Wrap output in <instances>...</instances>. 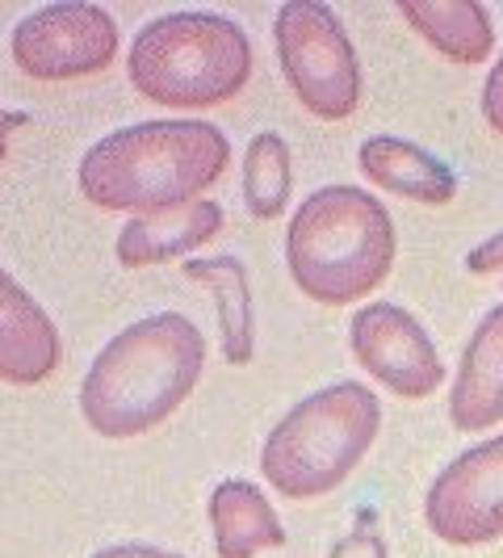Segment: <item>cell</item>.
Returning a JSON list of instances; mask_svg holds the SVG:
<instances>
[{
    "instance_id": "ba28073f",
    "label": "cell",
    "mask_w": 503,
    "mask_h": 558,
    "mask_svg": "<svg viewBox=\"0 0 503 558\" xmlns=\"http://www.w3.org/2000/svg\"><path fill=\"white\" fill-rule=\"evenodd\" d=\"M424 525L445 546H491L503 537V433L466 449L432 478Z\"/></svg>"
},
{
    "instance_id": "277c9868",
    "label": "cell",
    "mask_w": 503,
    "mask_h": 558,
    "mask_svg": "<svg viewBox=\"0 0 503 558\" xmlns=\"http://www.w3.org/2000/svg\"><path fill=\"white\" fill-rule=\"evenodd\" d=\"M126 76L139 97L164 110H210L248 88L252 38L206 9L164 13L135 34Z\"/></svg>"
},
{
    "instance_id": "44dd1931",
    "label": "cell",
    "mask_w": 503,
    "mask_h": 558,
    "mask_svg": "<svg viewBox=\"0 0 503 558\" xmlns=\"http://www.w3.org/2000/svg\"><path fill=\"white\" fill-rule=\"evenodd\" d=\"M93 558H185L172 555V550H160V546H143V542H122V546H106Z\"/></svg>"
},
{
    "instance_id": "7402d4cb",
    "label": "cell",
    "mask_w": 503,
    "mask_h": 558,
    "mask_svg": "<svg viewBox=\"0 0 503 558\" xmlns=\"http://www.w3.org/2000/svg\"><path fill=\"white\" fill-rule=\"evenodd\" d=\"M29 122V113H22V110H4L0 106V160L9 156V140L17 135V126H26Z\"/></svg>"
},
{
    "instance_id": "ac0fdd59",
    "label": "cell",
    "mask_w": 503,
    "mask_h": 558,
    "mask_svg": "<svg viewBox=\"0 0 503 558\" xmlns=\"http://www.w3.org/2000/svg\"><path fill=\"white\" fill-rule=\"evenodd\" d=\"M482 122H487V131H495L503 140V56L491 63V72H487V84H482Z\"/></svg>"
},
{
    "instance_id": "30bf717a",
    "label": "cell",
    "mask_w": 503,
    "mask_h": 558,
    "mask_svg": "<svg viewBox=\"0 0 503 558\" xmlns=\"http://www.w3.org/2000/svg\"><path fill=\"white\" fill-rule=\"evenodd\" d=\"M63 362L56 319L0 265V383L38 387Z\"/></svg>"
},
{
    "instance_id": "7a4b0ae2",
    "label": "cell",
    "mask_w": 503,
    "mask_h": 558,
    "mask_svg": "<svg viewBox=\"0 0 503 558\" xmlns=\"http://www.w3.org/2000/svg\"><path fill=\"white\" fill-rule=\"evenodd\" d=\"M231 140L201 118L135 122L84 151L76 185L97 210L156 215L197 202L223 181Z\"/></svg>"
},
{
    "instance_id": "8992f818",
    "label": "cell",
    "mask_w": 503,
    "mask_h": 558,
    "mask_svg": "<svg viewBox=\"0 0 503 558\" xmlns=\"http://www.w3.org/2000/svg\"><path fill=\"white\" fill-rule=\"evenodd\" d=\"M273 47L285 84L319 122H344L361 106V59L332 4L290 0L273 13Z\"/></svg>"
},
{
    "instance_id": "9c48e42d",
    "label": "cell",
    "mask_w": 503,
    "mask_h": 558,
    "mask_svg": "<svg viewBox=\"0 0 503 558\" xmlns=\"http://www.w3.org/2000/svg\"><path fill=\"white\" fill-rule=\"evenodd\" d=\"M348 349L365 374L394 399H428L445 387V362L412 311L365 303L348 324Z\"/></svg>"
},
{
    "instance_id": "5bb4252c",
    "label": "cell",
    "mask_w": 503,
    "mask_h": 558,
    "mask_svg": "<svg viewBox=\"0 0 503 558\" xmlns=\"http://www.w3.org/2000/svg\"><path fill=\"white\" fill-rule=\"evenodd\" d=\"M206 517L219 558H256L285 546V525L265 492L248 478H223L206 500Z\"/></svg>"
},
{
    "instance_id": "6da1fadb",
    "label": "cell",
    "mask_w": 503,
    "mask_h": 558,
    "mask_svg": "<svg viewBox=\"0 0 503 558\" xmlns=\"http://www.w3.org/2000/svg\"><path fill=\"white\" fill-rule=\"evenodd\" d=\"M206 369V336L181 311H156L106 340L81 383V416L106 441L160 428Z\"/></svg>"
},
{
    "instance_id": "ffe728a7",
    "label": "cell",
    "mask_w": 503,
    "mask_h": 558,
    "mask_svg": "<svg viewBox=\"0 0 503 558\" xmlns=\"http://www.w3.org/2000/svg\"><path fill=\"white\" fill-rule=\"evenodd\" d=\"M466 269L475 278H491V274H503V231H495L491 240H482L466 252Z\"/></svg>"
},
{
    "instance_id": "2e32d148",
    "label": "cell",
    "mask_w": 503,
    "mask_h": 558,
    "mask_svg": "<svg viewBox=\"0 0 503 558\" xmlns=\"http://www.w3.org/2000/svg\"><path fill=\"white\" fill-rule=\"evenodd\" d=\"M181 269L189 281L210 286L214 294L226 365H248L256 357V307H252L248 265L240 256H189Z\"/></svg>"
},
{
    "instance_id": "e0dca14e",
    "label": "cell",
    "mask_w": 503,
    "mask_h": 558,
    "mask_svg": "<svg viewBox=\"0 0 503 558\" xmlns=\"http://www.w3.org/2000/svg\"><path fill=\"white\" fill-rule=\"evenodd\" d=\"M294 194V160H290V143L278 131H260L252 135L244 151V206L252 219L273 223L285 215Z\"/></svg>"
},
{
    "instance_id": "9a60e30c",
    "label": "cell",
    "mask_w": 503,
    "mask_h": 558,
    "mask_svg": "<svg viewBox=\"0 0 503 558\" xmlns=\"http://www.w3.org/2000/svg\"><path fill=\"white\" fill-rule=\"evenodd\" d=\"M394 9L437 56L453 59L462 68L487 63L495 51L491 13L478 0H398Z\"/></svg>"
},
{
    "instance_id": "8fae6325",
    "label": "cell",
    "mask_w": 503,
    "mask_h": 558,
    "mask_svg": "<svg viewBox=\"0 0 503 558\" xmlns=\"http://www.w3.org/2000/svg\"><path fill=\"white\" fill-rule=\"evenodd\" d=\"M226 223V210L210 197H197L172 210L156 215H135L131 223L118 231L113 256L122 269H151L168 260H189V252L210 244Z\"/></svg>"
},
{
    "instance_id": "7c38bea8",
    "label": "cell",
    "mask_w": 503,
    "mask_h": 558,
    "mask_svg": "<svg viewBox=\"0 0 503 558\" xmlns=\"http://www.w3.org/2000/svg\"><path fill=\"white\" fill-rule=\"evenodd\" d=\"M449 424L457 433H487L503 424V303L482 315L462 349L449 387Z\"/></svg>"
},
{
    "instance_id": "3957f363",
    "label": "cell",
    "mask_w": 503,
    "mask_h": 558,
    "mask_svg": "<svg viewBox=\"0 0 503 558\" xmlns=\"http://www.w3.org/2000/svg\"><path fill=\"white\" fill-rule=\"evenodd\" d=\"M394 219L357 185H323L290 215L285 269L319 307H353L394 269Z\"/></svg>"
},
{
    "instance_id": "4fadbf2b",
    "label": "cell",
    "mask_w": 503,
    "mask_h": 558,
    "mask_svg": "<svg viewBox=\"0 0 503 558\" xmlns=\"http://www.w3.org/2000/svg\"><path fill=\"white\" fill-rule=\"evenodd\" d=\"M357 165H361L365 181L382 194L407 197V202L432 206V210L457 197V172L428 147L398 140V135H369L357 151Z\"/></svg>"
},
{
    "instance_id": "d6986e66",
    "label": "cell",
    "mask_w": 503,
    "mask_h": 558,
    "mask_svg": "<svg viewBox=\"0 0 503 558\" xmlns=\"http://www.w3.org/2000/svg\"><path fill=\"white\" fill-rule=\"evenodd\" d=\"M328 558H391V550H387V542L373 530H357V533H344Z\"/></svg>"
},
{
    "instance_id": "52a82bcc",
    "label": "cell",
    "mask_w": 503,
    "mask_h": 558,
    "mask_svg": "<svg viewBox=\"0 0 503 558\" xmlns=\"http://www.w3.org/2000/svg\"><path fill=\"white\" fill-rule=\"evenodd\" d=\"M122 34L101 4H42L9 34V56L17 72L38 84H63L101 76L118 63Z\"/></svg>"
},
{
    "instance_id": "5b68a950",
    "label": "cell",
    "mask_w": 503,
    "mask_h": 558,
    "mask_svg": "<svg viewBox=\"0 0 503 558\" xmlns=\"http://www.w3.org/2000/svg\"><path fill=\"white\" fill-rule=\"evenodd\" d=\"M382 428V399L361 383H332L298 399L260 446V475L285 500H319L361 466Z\"/></svg>"
}]
</instances>
